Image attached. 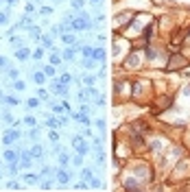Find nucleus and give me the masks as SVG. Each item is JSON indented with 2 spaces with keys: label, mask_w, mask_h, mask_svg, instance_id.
<instances>
[{
  "label": "nucleus",
  "mask_w": 190,
  "mask_h": 192,
  "mask_svg": "<svg viewBox=\"0 0 190 192\" xmlns=\"http://www.w3.org/2000/svg\"><path fill=\"white\" fill-rule=\"evenodd\" d=\"M20 140V131H15V129H9L7 131V135L2 138V142L5 144H13V142H18Z\"/></svg>",
  "instance_id": "obj_1"
},
{
  "label": "nucleus",
  "mask_w": 190,
  "mask_h": 192,
  "mask_svg": "<svg viewBox=\"0 0 190 192\" xmlns=\"http://www.w3.org/2000/svg\"><path fill=\"white\" fill-rule=\"evenodd\" d=\"M184 63H186V59H184V57H179V55H177V57H171V63H168V70H177V68H181Z\"/></svg>",
  "instance_id": "obj_2"
},
{
  "label": "nucleus",
  "mask_w": 190,
  "mask_h": 192,
  "mask_svg": "<svg viewBox=\"0 0 190 192\" xmlns=\"http://www.w3.org/2000/svg\"><path fill=\"white\" fill-rule=\"evenodd\" d=\"M20 159H22V168H29V166H31V153H29V151L22 149V151H20Z\"/></svg>",
  "instance_id": "obj_3"
},
{
  "label": "nucleus",
  "mask_w": 190,
  "mask_h": 192,
  "mask_svg": "<svg viewBox=\"0 0 190 192\" xmlns=\"http://www.w3.org/2000/svg\"><path fill=\"white\" fill-rule=\"evenodd\" d=\"M29 153H31V157H33V159H42V157H44V149L39 146V144H35V146H33Z\"/></svg>",
  "instance_id": "obj_4"
},
{
  "label": "nucleus",
  "mask_w": 190,
  "mask_h": 192,
  "mask_svg": "<svg viewBox=\"0 0 190 192\" xmlns=\"http://www.w3.org/2000/svg\"><path fill=\"white\" fill-rule=\"evenodd\" d=\"M20 159V151H5V162H18Z\"/></svg>",
  "instance_id": "obj_5"
},
{
  "label": "nucleus",
  "mask_w": 190,
  "mask_h": 192,
  "mask_svg": "<svg viewBox=\"0 0 190 192\" xmlns=\"http://www.w3.org/2000/svg\"><path fill=\"white\" fill-rule=\"evenodd\" d=\"M15 57H18L20 61H24V59H29V48H26V46H22V48H18V50H15Z\"/></svg>",
  "instance_id": "obj_6"
},
{
  "label": "nucleus",
  "mask_w": 190,
  "mask_h": 192,
  "mask_svg": "<svg viewBox=\"0 0 190 192\" xmlns=\"http://www.w3.org/2000/svg\"><path fill=\"white\" fill-rule=\"evenodd\" d=\"M57 181H59V183H68V181H70V173L59 170V173H57Z\"/></svg>",
  "instance_id": "obj_7"
},
{
  "label": "nucleus",
  "mask_w": 190,
  "mask_h": 192,
  "mask_svg": "<svg viewBox=\"0 0 190 192\" xmlns=\"http://www.w3.org/2000/svg\"><path fill=\"white\" fill-rule=\"evenodd\" d=\"M2 103H7V105H18L20 98H15V96H2Z\"/></svg>",
  "instance_id": "obj_8"
},
{
  "label": "nucleus",
  "mask_w": 190,
  "mask_h": 192,
  "mask_svg": "<svg viewBox=\"0 0 190 192\" xmlns=\"http://www.w3.org/2000/svg\"><path fill=\"white\" fill-rule=\"evenodd\" d=\"M42 44H44V48H53V39L48 37V35H42V39H39Z\"/></svg>",
  "instance_id": "obj_9"
},
{
  "label": "nucleus",
  "mask_w": 190,
  "mask_h": 192,
  "mask_svg": "<svg viewBox=\"0 0 190 192\" xmlns=\"http://www.w3.org/2000/svg\"><path fill=\"white\" fill-rule=\"evenodd\" d=\"M24 181L35 183V181H39V177H37V175H33V173H26V175H24Z\"/></svg>",
  "instance_id": "obj_10"
},
{
  "label": "nucleus",
  "mask_w": 190,
  "mask_h": 192,
  "mask_svg": "<svg viewBox=\"0 0 190 192\" xmlns=\"http://www.w3.org/2000/svg\"><path fill=\"white\" fill-rule=\"evenodd\" d=\"M125 188H127V190H138L140 186H138V183H135L133 179H127V183H125Z\"/></svg>",
  "instance_id": "obj_11"
},
{
  "label": "nucleus",
  "mask_w": 190,
  "mask_h": 192,
  "mask_svg": "<svg viewBox=\"0 0 190 192\" xmlns=\"http://www.w3.org/2000/svg\"><path fill=\"white\" fill-rule=\"evenodd\" d=\"M75 50H77V48H68V50L63 53V57H66V59H70V61H72V59H75Z\"/></svg>",
  "instance_id": "obj_12"
},
{
  "label": "nucleus",
  "mask_w": 190,
  "mask_h": 192,
  "mask_svg": "<svg viewBox=\"0 0 190 192\" xmlns=\"http://www.w3.org/2000/svg\"><path fill=\"white\" fill-rule=\"evenodd\" d=\"M33 79H35V83H39V85H42V83H46V74H42V72H37Z\"/></svg>",
  "instance_id": "obj_13"
},
{
  "label": "nucleus",
  "mask_w": 190,
  "mask_h": 192,
  "mask_svg": "<svg viewBox=\"0 0 190 192\" xmlns=\"http://www.w3.org/2000/svg\"><path fill=\"white\" fill-rule=\"evenodd\" d=\"M61 39H63V44H75V37H72V35H68V33H63V35H61Z\"/></svg>",
  "instance_id": "obj_14"
},
{
  "label": "nucleus",
  "mask_w": 190,
  "mask_h": 192,
  "mask_svg": "<svg viewBox=\"0 0 190 192\" xmlns=\"http://www.w3.org/2000/svg\"><path fill=\"white\" fill-rule=\"evenodd\" d=\"M9 68V61H7V57H2L0 55V70H7Z\"/></svg>",
  "instance_id": "obj_15"
},
{
  "label": "nucleus",
  "mask_w": 190,
  "mask_h": 192,
  "mask_svg": "<svg viewBox=\"0 0 190 192\" xmlns=\"http://www.w3.org/2000/svg\"><path fill=\"white\" fill-rule=\"evenodd\" d=\"M59 81H61L63 85H68L70 81H72V77H70V74H61V77H59Z\"/></svg>",
  "instance_id": "obj_16"
},
{
  "label": "nucleus",
  "mask_w": 190,
  "mask_h": 192,
  "mask_svg": "<svg viewBox=\"0 0 190 192\" xmlns=\"http://www.w3.org/2000/svg\"><path fill=\"white\" fill-rule=\"evenodd\" d=\"M81 175H83V179H85V181H92V179H94V177H92V170H85V168H83V173H81Z\"/></svg>",
  "instance_id": "obj_17"
},
{
  "label": "nucleus",
  "mask_w": 190,
  "mask_h": 192,
  "mask_svg": "<svg viewBox=\"0 0 190 192\" xmlns=\"http://www.w3.org/2000/svg\"><path fill=\"white\" fill-rule=\"evenodd\" d=\"M44 74L53 77V74H55V68H53V66H46V68H44Z\"/></svg>",
  "instance_id": "obj_18"
},
{
  "label": "nucleus",
  "mask_w": 190,
  "mask_h": 192,
  "mask_svg": "<svg viewBox=\"0 0 190 192\" xmlns=\"http://www.w3.org/2000/svg\"><path fill=\"white\" fill-rule=\"evenodd\" d=\"M7 188H9V190H20V183H18V181H9Z\"/></svg>",
  "instance_id": "obj_19"
},
{
  "label": "nucleus",
  "mask_w": 190,
  "mask_h": 192,
  "mask_svg": "<svg viewBox=\"0 0 190 192\" xmlns=\"http://www.w3.org/2000/svg\"><path fill=\"white\" fill-rule=\"evenodd\" d=\"M39 13H42V15H51V13H53V9H51V7H42V9H39Z\"/></svg>",
  "instance_id": "obj_20"
},
{
  "label": "nucleus",
  "mask_w": 190,
  "mask_h": 192,
  "mask_svg": "<svg viewBox=\"0 0 190 192\" xmlns=\"http://www.w3.org/2000/svg\"><path fill=\"white\" fill-rule=\"evenodd\" d=\"M26 105H29V107H37V105H39V101H37V98H29V101H26Z\"/></svg>",
  "instance_id": "obj_21"
},
{
  "label": "nucleus",
  "mask_w": 190,
  "mask_h": 192,
  "mask_svg": "<svg viewBox=\"0 0 190 192\" xmlns=\"http://www.w3.org/2000/svg\"><path fill=\"white\" fill-rule=\"evenodd\" d=\"M29 138H31V140H37V138H39V131H37V129L29 131Z\"/></svg>",
  "instance_id": "obj_22"
},
{
  "label": "nucleus",
  "mask_w": 190,
  "mask_h": 192,
  "mask_svg": "<svg viewBox=\"0 0 190 192\" xmlns=\"http://www.w3.org/2000/svg\"><path fill=\"white\" fill-rule=\"evenodd\" d=\"M61 120H55V118H48V127H59Z\"/></svg>",
  "instance_id": "obj_23"
},
{
  "label": "nucleus",
  "mask_w": 190,
  "mask_h": 192,
  "mask_svg": "<svg viewBox=\"0 0 190 192\" xmlns=\"http://www.w3.org/2000/svg\"><path fill=\"white\" fill-rule=\"evenodd\" d=\"M7 74H9L11 79H15V77H18V70H13V68H7Z\"/></svg>",
  "instance_id": "obj_24"
},
{
  "label": "nucleus",
  "mask_w": 190,
  "mask_h": 192,
  "mask_svg": "<svg viewBox=\"0 0 190 192\" xmlns=\"http://www.w3.org/2000/svg\"><path fill=\"white\" fill-rule=\"evenodd\" d=\"M68 162H70V159H68V155H59V164H61V166H66Z\"/></svg>",
  "instance_id": "obj_25"
},
{
  "label": "nucleus",
  "mask_w": 190,
  "mask_h": 192,
  "mask_svg": "<svg viewBox=\"0 0 190 192\" xmlns=\"http://www.w3.org/2000/svg\"><path fill=\"white\" fill-rule=\"evenodd\" d=\"M72 7H75V9H81V7H83V0H72Z\"/></svg>",
  "instance_id": "obj_26"
},
{
  "label": "nucleus",
  "mask_w": 190,
  "mask_h": 192,
  "mask_svg": "<svg viewBox=\"0 0 190 192\" xmlns=\"http://www.w3.org/2000/svg\"><path fill=\"white\" fill-rule=\"evenodd\" d=\"M103 57V50H101V48H96V50H94V59H101Z\"/></svg>",
  "instance_id": "obj_27"
},
{
  "label": "nucleus",
  "mask_w": 190,
  "mask_h": 192,
  "mask_svg": "<svg viewBox=\"0 0 190 192\" xmlns=\"http://www.w3.org/2000/svg\"><path fill=\"white\" fill-rule=\"evenodd\" d=\"M24 122H26V125H31V127H33V125H35V118H31V116H26V118H24Z\"/></svg>",
  "instance_id": "obj_28"
},
{
  "label": "nucleus",
  "mask_w": 190,
  "mask_h": 192,
  "mask_svg": "<svg viewBox=\"0 0 190 192\" xmlns=\"http://www.w3.org/2000/svg\"><path fill=\"white\" fill-rule=\"evenodd\" d=\"M2 118H5V122H13V116L11 114H2Z\"/></svg>",
  "instance_id": "obj_29"
},
{
  "label": "nucleus",
  "mask_w": 190,
  "mask_h": 192,
  "mask_svg": "<svg viewBox=\"0 0 190 192\" xmlns=\"http://www.w3.org/2000/svg\"><path fill=\"white\" fill-rule=\"evenodd\" d=\"M42 55H44V53H42V48H37V50L33 53V57H35V59H42Z\"/></svg>",
  "instance_id": "obj_30"
},
{
  "label": "nucleus",
  "mask_w": 190,
  "mask_h": 192,
  "mask_svg": "<svg viewBox=\"0 0 190 192\" xmlns=\"http://www.w3.org/2000/svg\"><path fill=\"white\" fill-rule=\"evenodd\" d=\"M83 81H85V83H87V85H94V81H96V79H94V77H85V79H83Z\"/></svg>",
  "instance_id": "obj_31"
},
{
  "label": "nucleus",
  "mask_w": 190,
  "mask_h": 192,
  "mask_svg": "<svg viewBox=\"0 0 190 192\" xmlns=\"http://www.w3.org/2000/svg\"><path fill=\"white\" fill-rule=\"evenodd\" d=\"M33 11H35V7H33V2H29V5H26V13H29V15H31V13H33Z\"/></svg>",
  "instance_id": "obj_32"
},
{
  "label": "nucleus",
  "mask_w": 190,
  "mask_h": 192,
  "mask_svg": "<svg viewBox=\"0 0 190 192\" xmlns=\"http://www.w3.org/2000/svg\"><path fill=\"white\" fill-rule=\"evenodd\" d=\"M75 188H77V190H85V188H87V183H85V181H81V183H77Z\"/></svg>",
  "instance_id": "obj_33"
},
{
  "label": "nucleus",
  "mask_w": 190,
  "mask_h": 192,
  "mask_svg": "<svg viewBox=\"0 0 190 192\" xmlns=\"http://www.w3.org/2000/svg\"><path fill=\"white\" fill-rule=\"evenodd\" d=\"M7 20H9V15H7V13H0V24H5Z\"/></svg>",
  "instance_id": "obj_34"
},
{
  "label": "nucleus",
  "mask_w": 190,
  "mask_h": 192,
  "mask_svg": "<svg viewBox=\"0 0 190 192\" xmlns=\"http://www.w3.org/2000/svg\"><path fill=\"white\" fill-rule=\"evenodd\" d=\"M51 186H53V181H44V183H42L44 190H51Z\"/></svg>",
  "instance_id": "obj_35"
},
{
  "label": "nucleus",
  "mask_w": 190,
  "mask_h": 192,
  "mask_svg": "<svg viewBox=\"0 0 190 192\" xmlns=\"http://www.w3.org/2000/svg\"><path fill=\"white\" fill-rule=\"evenodd\" d=\"M51 63H55V66H57V63H59V55H53V57H51Z\"/></svg>",
  "instance_id": "obj_36"
},
{
  "label": "nucleus",
  "mask_w": 190,
  "mask_h": 192,
  "mask_svg": "<svg viewBox=\"0 0 190 192\" xmlns=\"http://www.w3.org/2000/svg\"><path fill=\"white\" fill-rule=\"evenodd\" d=\"M15 90H24V83H22V81H15Z\"/></svg>",
  "instance_id": "obj_37"
},
{
  "label": "nucleus",
  "mask_w": 190,
  "mask_h": 192,
  "mask_svg": "<svg viewBox=\"0 0 190 192\" xmlns=\"http://www.w3.org/2000/svg\"><path fill=\"white\" fill-rule=\"evenodd\" d=\"M48 135H51V140H53V142H57V138H59V135H57V133H55V131H51V133H48Z\"/></svg>",
  "instance_id": "obj_38"
},
{
  "label": "nucleus",
  "mask_w": 190,
  "mask_h": 192,
  "mask_svg": "<svg viewBox=\"0 0 190 192\" xmlns=\"http://www.w3.org/2000/svg\"><path fill=\"white\" fill-rule=\"evenodd\" d=\"M7 2H9V7H13V5L18 2V0H7Z\"/></svg>",
  "instance_id": "obj_39"
},
{
  "label": "nucleus",
  "mask_w": 190,
  "mask_h": 192,
  "mask_svg": "<svg viewBox=\"0 0 190 192\" xmlns=\"http://www.w3.org/2000/svg\"><path fill=\"white\" fill-rule=\"evenodd\" d=\"M184 94H188V96H190V87H186V90H184Z\"/></svg>",
  "instance_id": "obj_40"
},
{
  "label": "nucleus",
  "mask_w": 190,
  "mask_h": 192,
  "mask_svg": "<svg viewBox=\"0 0 190 192\" xmlns=\"http://www.w3.org/2000/svg\"><path fill=\"white\" fill-rule=\"evenodd\" d=\"M2 96H5V94H2V90H0V101H2Z\"/></svg>",
  "instance_id": "obj_41"
},
{
  "label": "nucleus",
  "mask_w": 190,
  "mask_h": 192,
  "mask_svg": "<svg viewBox=\"0 0 190 192\" xmlns=\"http://www.w3.org/2000/svg\"><path fill=\"white\" fill-rule=\"evenodd\" d=\"M92 2H94V5H99V2H101V0H92Z\"/></svg>",
  "instance_id": "obj_42"
},
{
  "label": "nucleus",
  "mask_w": 190,
  "mask_h": 192,
  "mask_svg": "<svg viewBox=\"0 0 190 192\" xmlns=\"http://www.w3.org/2000/svg\"><path fill=\"white\" fill-rule=\"evenodd\" d=\"M188 37H190V31H188Z\"/></svg>",
  "instance_id": "obj_43"
}]
</instances>
